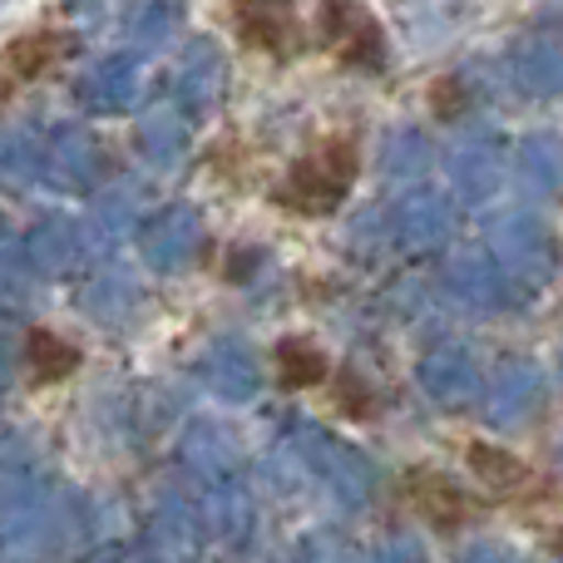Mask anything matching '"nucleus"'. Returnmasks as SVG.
<instances>
[{"instance_id": "nucleus-6", "label": "nucleus", "mask_w": 563, "mask_h": 563, "mask_svg": "<svg viewBox=\"0 0 563 563\" xmlns=\"http://www.w3.org/2000/svg\"><path fill=\"white\" fill-rule=\"evenodd\" d=\"M470 470H475L479 485H485L489 495H499V499H519V495H529V489L539 485L534 470H529L519 455L499 450V445H470Z\"/></svg>"}, {"instance_id": "nucleus-2", "label": "nucleus", "mask_w": 563, "mask_h": 563, "mask_svg": "<svg viewBox=\"0 0 563 563\" xmlns=\"http://www.w3.org/2000/svg\"><path fill=\"white\" fill-rule=\"evenodd\" d=\"M317 35L327 45V55L346 69H361V75H376L386 69V30L356 0H327L317 10Z\"/></svg>"}, {"instance_id": "nucleus-4", "label": "nucleus", "mask_w": 563, "mask_h": 563, "mask_svg": "<svg viewBox=\"0 0 563 563\" xmlns=\"http://www.w3.org/2000/svg\"><path fill=\"white\" fill-rule=\"evenodd\" d=\"M233 20L243 45L267 49V55H287L291 49V0H233Z\"/></svg>"}, {"instance_id": "nucleus-1", "label": "nucleus", "mask_w": 563, "mask_h": 563, "mask_svg": "<svg viewBox=\"0 0 563 563\" xmlns=\"http://www.w3.org/2000/svg\"><path fill=\"white\" fill-rule=\"evenodd\" d=\"M361 154L351 139H327L317 154H307L301 164H291L282 174V184L273 188L277 208L297 218H331L341 203H346L351 184H356Z\"/></svg>"}, {"instance_id": "nucleus-7", "label": "nucleus", "mask_w": 563, "mask_h": 563, "mask_svg": "<svg viewBox=\"0 0 563 563\" xmlns=\"http://www.w3.org/2000/svg\"><path fill=\"white\" fill-rule=\"evenodd\" d=\"M331 376V361L317 341L307 336H287L277 341V380L287 390H307V386H321Z\"/></svg>"}, {"instance_id": "nucleus-5", "label": "nucleus", "mask_w": 563, "mask_h": 563, "mask_svg": "<svg viewBox=\"0 0 563 563\" xmlns=\"http://www.w3.org/2000/svg\"><path fill=\"white\" fill-rule=\"evenodd\" d=\"M65 40L55 30H35V35H20L15 45L0 49V99H10L20 85H30L35 75H45L59 55H65Z\"/></svg>"}, {"instance_id": "nucleus-10", "label": "nucleus", "mask_w": 563, "mask_h": 563, "mask_svg": "<svg viewBox=\"0 0 563 563\" xmlns=\"http://www.w3.org/2000/svg\"><path fill=\"white\" fill-rule=\"evenodd\" d=\"M430 99H435V114H440V119H450V114H460V104H465V89H460L455 79H440L435 95H430Z\"/></svg>"}, {"instance_id": "nucleus-3", "label": "nucleus", "mask_w": 563, "mask_h": 563, "mask_svg": "<svg viewBox=\"0 0 563 563\" xmlns=\"http://www.w3.org/2000/svg\"><path fill=\"white\" fill-rule=\"evenodd\" d=\"M406 489H410V505H416V515L426 519V525L445 529V534L475 519V499H470L465 489L455 485V479L435 475V470H420V475H410Z\"/></svg>"}, {"instance_id": "nucleus-8", "label": "nucleus", "mask_w": 563, "mask_h": 563, "mask_svg": "<svg viewBox=\"0 0 563 563\" xmlns=\"http://www.w3.org/2000/svg\"><path fill=\"white\" fill-rule=\"evenodd\" d=\"M75 366H79V351L69 346L65 336H55V331H30L25 371H30V380H35V386H55V380H65Z\"/></svg>"}, {"instance_id": "nucleus-9", "label": "nucleus", "mask_w": 563, "mask_h": 563, "mask_svg": "<svg viewBox=\"0 0 563 563\" xmlns=\"http://www.w3.org/2000/svg\"><path fill=\"white\" fill-rule=\"evenodd\" d=\"M336 406L346 410L351 420H371L376 416V400L366 396V386H361L356 376H341V390H336Z\"/></svg>"}]
</instances>
